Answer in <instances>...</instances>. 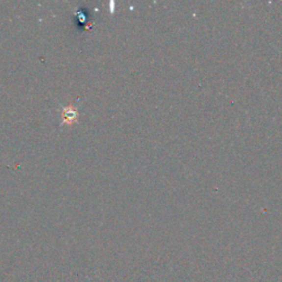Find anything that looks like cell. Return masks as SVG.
Segmentation results:
<instances>
[{"label": "cell", "mask_w": 282, "mask_h": 282, "mask_svg": "<svg viewBox=\"0 0 282 282\" xmlns=\"http://www.w3.org/2000/svg\"><path fill=\"white\" fill-rule=\"evenodd\" d=\"M61 114H62V120H61L62 126H71L72 124L76 123L78 119V111L73 105L62 107Z\"/></svg>", "instance_id": "cell-1"}]
</instances>
